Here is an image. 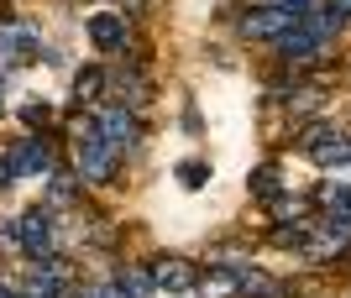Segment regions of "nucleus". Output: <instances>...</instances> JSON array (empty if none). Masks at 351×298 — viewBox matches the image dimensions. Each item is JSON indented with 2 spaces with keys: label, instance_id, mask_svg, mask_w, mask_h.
<instances>
[{
  "label": "nucleus",
  "instance_id": "obj_1",
  "mask_svg": "<svg viewBox=\"0 0 351 298\" xmlns=\"http://www.w3.org/2000/svg\"><path fill=\"white\" fill-rule=\"evenodd\" d=\"M89 136H95V141H105L110 152H121V157H126V152L142 141V131H136V116H132V110H116V105L95 110V120H89Z\"/></svg>",
  "mask_w": 351,
  "mask_h": 298
},
{
  "label": "nucleus",
  "instance_id": "obj_2",
  "mask_svg": "<svg viewBox=\"0 0 351 298\" xmlns=\"http://www.w3.org/2000/svg\"><path fill=\"white\" fill-rule=\"evenodd\" d=\"M147 277H152V288H158V293L178 298V293H189V288H199V277H205V272L194 267L189 256H152Z\"/></svg>",
  "mask_w": 351,
  "mask_h": 298
},
{
  "label": "nucleus",
  "instance_id": "obj_3",
  "mask_svg": "<svg viewBox=\"0 0 351 298\" xmlns=\"http://www.w3.org/2000/svg\"><path fill=\"white\" fill-rule=\"evenodd\" d=\"M116 167H121V152H110L105 141H95V136H79V152H73V173L84 183H110L116 178Z\"/></svg>",
  "mask_w": 351,
  "mask_h": 298
},
{
  "label": "nucleus",
  "instance_id": "obj_4",
  "mask_svg": "<svg viewBox=\"0 0 351 298\" xmlns=\"http://www.w3.org/2000/svg\"><path fill=\"white\" fill-rule=\"evenodd\" d=\"M16 246H21L32 262H47V256H53V246H58V225L47 220L43 209H27V215L16 220Z\"/></svg>",
  "mask_w": 351,
  "mask_h": 298
},
{
  "label": "nucleus",
  "instance_id": "obj_5",
  "mask_svg": "<svg viewBox=\"0 0 351 298\" xmlns=\"http://www.w3.org/2000/svg\"><path fill=\"white\" fill-rule=\"evenodd\" d=\"M5 157H11V173H16V178L53 173V141H47V136H27V141H16Z\"/></svg>",
  "mask_w": 351,
  "mask_h": 298
},
{
  "label": "nucleus",
  "instance_id": "obj_6",
  "mask_svg": "<svg viewBox=\"0 0 351 298\" xmlns=\"http://www.w3.org/2000/svg\"><path fill=\"white\" fill-rule=\"evenodd\" d=\"M69 277H73V267H69V262L47 256V262H37V267H32V277H27V293H21V298H63Z\"/></svg>",
  "mask_w": 351,
  "mask_h": 298
},
{
  "label": "nucleus",
  "instance_id": "obj_7",
  "mask_svg": "<svg viewBox=\"0 0 351 298\" xmlns=\"http://www.w3.org/2000/svg\"><path fill=\"white\" fill-rule=\"evenodd\" d=\"M289 27H293V16L273 11V5H257V11L241 16V37H252V42H278Z\"/></svg>",
  "mask_w": 351,
  "mask_h": 298
},
{
  "label": "nucleus",
  "instance_id": "obj_8",
  "mask_svg": "<svg viewBox=\"0 0 351 298\" xmlns=\"http://www.w3.org/2000/svg\"><path fill=\"white\" fill-rule=\"evenodd\" d=\"M0 58L5 63H32L37 58V31L16 27V21H0Z\"/></svg>",
  "mask_w": 351,
  "mask_h": 298
},
{
  "label": "nucleus",
  "instance_id": "obj_9",
  "mask_svg": "<svg viewBox=\"0 0 351 298\" xmlns=\"http://www.w3.org/2000/svg\"><path fill=\"white\" fill-rule=\"evenodd\" d=\"M89 42L100 47V53H121L126 47V21L121 16H110V11H100V16H89Z\"/></svg>",
  "mask_w": 351,
  "mask_h": 298
},
{
  "label": "nucleus",
  "instance_id": "obj_10",
  "mask_svg": "<svg viewBox=\"0 0 351 298\" xmlns=\"http://www.w3.org/2000/svg\"><path fill=\"white\" fill-rule=\"evenodd\" d=\"M315 209L330 225H351V183H325L320 194H315Z\"/></svg>",
  "mask_w": 351,
  "mask_h": 298
},
{
  "label": "nucleus",
  "instance_id": "obj_11",
  "mask_svg": "<svg viewBox=\"0 0 351 298\" xmlns=\"http://www.w3.org/2000/svg\"><path fill=\"white\" fill-rule=\"evenodd\" d=\"M315 167H351V136H341V131H330L325 141H315V147L304 152Z\"/></svg>",
  "mask_w": 351,
  "mask_h": 298
},
{
  "label": "nucleus",
  "instance_id": "obj_12",
  "mask_svg": "<svg viewBox=\"0 0 351 298\" xmlns=\"http://www.w3.org/2000/svg\"><path fill=\"white\" fill-rule=\"evenodd\" d=\"M236 293H247V298H289V288H283L278 277L257 272V267H241L236 272Z\"/></svg>",
  "mask_w": 351,
  "mask_h": 298
},
{
  "label": "nucleus",
  "instance_id": "obj_13",
  "mask_svg": "<svg viewBox=\"0 0 351 298\" xmlns=\"http://www.w3.org/2000/svg\"><path fill=\"white\" fill-rule=\"evenodd\" d=\"M346 246H351V225H330V220H325V230H315V236H309L304 252H309V256H341Z\"/></svg>",
  "mask_w": 351,
  "mask_h": 298
},
{
  "label": "nucleus",
  "instance_id": "obj_14",
  "mask_svg": "<svg viewBox=\"0 0 351 298\" xmlns=\"http://www.w3.org/2000/svg\"><path fill=\"white\" fill-rule=\"evenodd\" d=\"M252 194L263 199V204H273V199L283 194V167H278V163H263V167H252Z\"/></svg>",
  "mask_w": 351,
  "mask_h": 298
},
{
  "label": "nucleus",
  "instance_id": "obj_15",
  "mask_svg": "<svg viewBox=\"0 0 351 298\" xmlns=\"http://www.w3.org/2000/svg\"><path fill=\"white\" fill-rule=\"evenodd\" d=\"M116 288L126 298H147V293H152V277H147V267H121L116 272Z\"/></svg>",
  "mask_w": 351,
  "mask_h": 298
},
{
  "label": "nucleus",
  "instance_id": "obj_16",
  "mask_svg": "<svg viewBox=\"0 0 351 298\" xmlns=\"http://www.w3.org/2000/svg\"><path fill=\"white\" fill-rule=\"evenodd\" d=\"M105 94V68H84V74L73 79V100L84 105V100H100Z\"/></svg>",
  "mask_w": 351,
  "mask_h": 298
},
{
  "label": "nucleus",
  "instance_id": "obj_17",
  "mask_svg": "<svg viewBox=\"0 0 351 298\" xmlns=\"http://www.w3.org/2000/svg\"><path fill=\"white\" fill-rule=\"evenodd\" d=\"M21 120H27L32 136L47 131V126H53V105H47V100H27V105H21Z\"/></svg>",
  "mask_w": 351,
  "mask_h": 298
},
{
  "label": "nucleus",
  "instance_id": "obj_18",
  "mask_svg": "<svg viewBox=\"0 0 351 298\" xmlns=\"http://www.w3.org/2000/svg\"><path fill=\"white\" fill-rule=\"evenodd\" d=\"M273 246L304 252V246H309V225H273Z\"/></svg>",
  "mask_w": 351,
  "mask_h": 298
},
{
  "label": "nucleus",
  "instance_id": "obj_19",
  "mask_svg": "<svg viewBox=\"0 0 351 298\" xmlns=\"http://www.w3.org/2000/svg\"><path fill=\"white\" fill-rule=\"evenodd\" d=\"M263 5H273V11H283V16H293V21H304L320 0H263Z\"/></svg>",
  "mask_w": 351,
  "mask_h": 298
},
{
  "label": "nucleus",
  "instance_id": "obj_20",
  "mask_svg": "<svg viewBox=\"0 0 351 298\" xmlns=\"http://www.w3.org/2000/svg\"><path fill=\"white\" fill-rule=\"evenodd\" d=\"M330 131H336L330 120H309L304 131H299V152H309V147H315V141H325V136H330Z\"/></svg>",
  "mask_w": 351,
  "mask_h": 298
},
{
  "label": "nucleus",
  "instance_id": "obj_21",
  "mask_svg": "<svg viewBox=\"0 0 351 298\" xmlns=\"http://www.w3.org/2000/svg\"><path fill=\"white\" fill-rule=\"evenodd\" d=\"M205 178H210V167H205V163H184V167H178V183H184V189H199Z\"/></svg>",
  "mask_w": 351,
  "mask_h": 298
},
{
  "label": "nucleus",
  "instance_id": "obj_22",
  "mask_svg": "<svg viewBox=\"0 0 351 298\" xmlns=\"http://www.w3.org/2000/svg\"><path fill=\"white\" fill-rule=\"evenodd\" d=\"M47 199H53V204H73V178H69V173L53 178V194H47Z\"/></svg>",
  "mask_w": 351,
  "mask_h": 298
},
{
  "label": "nucleus",
  "instance_id": "obj_23",
  "mask_svg": "<svg viewBox=\"0 0 351 298\" xmlns=\"http://www.w3.org/2000/svg\"><path fill=\"white\" fill-rule=\"evenodd\" d=\"M79 298H126V293H121L116 283H95V288H84Z\"/></svg>",
  "mask_w": 351,
  "mask_h": 298
},
{
  "label": "nucleus",
  "instance_id": "obj_24",
  "mask_svg": "<svg viewBox=\"0 0 351 298\" xmlns=\"http://www.w3.org/2000/svg\"><path fill=\"white\" fill-rule=\"evenodd\" d=\"M11 183H16V173H11V157L0 152V189H11Z\"/></svg>",
  "mask_w": 351,
  "mask_h": 298
},
{
  "label": "nucleus",
  "instance_id": "obj_25",
  "mask_svg": "<svg viewBox=\"0 0 351 298\" xmlns=\"http://www.w3.org/2000/svg\"><path fill=\"white\" fill-rule=\"evenodd\" d=\"M330 11H341V16H351V0H330Z\"/></svg>",
  "mask_w": 351,
  "mask_h": 298
},
{
  "label": "nucleus",
  "instance_id": "obj_26",
  "mask_svg": "<svg viewBox=\"0 0 351 298\" xmlns=\"http://www.w3.org/2000/svg\"><path fill=\"white\" fill-rule=\"evenodd\" d=\"M0 298H21V293H11V288H0Z\"/></svg>",
  "mask_w": 351,
  "mask_h": 298
},
{
  "label": "nucleus",
  "instance_id": "obj_27",
  "mask_svg": "<svg viewBox=\"0 0 351 298\" xmlns=\"http://www.w3.org/2000/svg\"><path fill=\"white\" fill-rule=\"evenodd\" d=\"M0 105H5V84H0Z\"/></svg>",
  "mask_w": 351,
  "mask_h": 298
}]
</instances>
